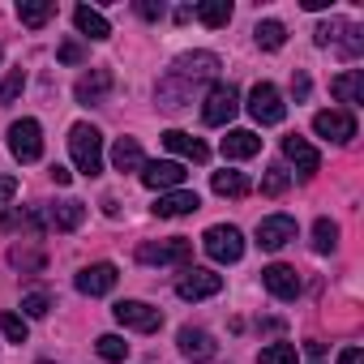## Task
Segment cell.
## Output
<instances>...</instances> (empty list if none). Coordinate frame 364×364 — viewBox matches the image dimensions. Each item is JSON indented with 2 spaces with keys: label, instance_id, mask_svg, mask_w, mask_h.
<instances>
[{
  "label": "cell",
  "instance_id": "1",
  "mask_svg": "<svg viewBox=\"0 0 364 364\" xmlns=\"http://www.w3.org/2000/svg\"><path fill=\"white\" fill-rule=\"evenodd\" d=\"M219 73V56L215 52H189V56H180L163 77H159V107L176 112V107H185L193 99V86L215 77Z\"/></svg>",
  "mask_w": 364,
  "mask_h": 364
},
{
  "label": "cell",
  "instance_id": "2",
  "mask_svg": "<svg viewBox=\"0 0 364 364\" xmlns=\"http://www.w3.org/2000/svg\"><path fill=\"white\" fill-rule=\"evenodd\" d=\"M69 154H73L77 171L99 176L103 171V133L95 124H73L69 129Z\"/></svg>",
  "mask_w": 364,
  "mask_h": 364
},
{
  "label": "cell",
  "instance_id": "3",
  "mask_svg": "<svg viewBox=\"0 0 364 364\" xmlns=\"http://www.w3.org/2000/svg\"><path fill=\"white\" fill-rule=\"evenodd\" d=\"M202 249L210 253V262L228 266V262H240V257H245V236H240V228H232V223H215V228H206Z\"/></svg>",
  "mask_w": 364,
  "mask_h": 364
},
{
  "label": "cell",
  "instance_id": "4",
  "mask_svg": "<svg viewBox=\"0 0 364 364\" xmlns=\"http://www.w3.org/2000/svg\"><path fill=\"white\" fill-rule=\"evenodd\" d=\"M193 257V245L185 240V236H176V240H146V245H137V262L141 266H185Z\"/></svg>",
  "mask_w": 364,
  "mask_h": 364
},
{
  "label": "cell",
  "instance_id": "5",
  "mask_svg": "<svg viewBox=\"0 0 364 364\" xmlns=\"http://www.w3.org/2000/svg\"><path fill=\"white\" fill-rule=\"evenodd\" d=\"M249 116H253L257 124H283L287 103H283V95H279L270 82H257V86L249 90Z\"/></svg>",
  "mask_w": 364,
  "mask_h": 364
},
{
  "label": "cell",
  "instance_id": "6",
  "mask_svg": "<svg viewBox=\"0 0 364 364\" xmlns=\"http://www.w3.org/2000/svg\"><path fill=\"white\" fill-rule=\"evenodd\" d=\"M9 150H14V159L18 163H35L39 154H43V129H39V120H14L9 124Z\"/></svg>",
  "mask_w": 364,
  "mask_h": 364
},
{
  "label": "cell",
  "instance_id": "7",
  "mask_svg": "<svg viewBox=\"0 0 364 364\" xmlns=\"http://www.w3.org/2000/svg\"><path fill=\"white\" fill-rule=\"evenodd\" d=\"M240 112V90L232 86V82H219L210 95H206V107H202V120L210 124V129H219V124H228L232 116Z\"/></svg>",
  "mask_w": 364,
  "mask_h": 364
},
{
  "label": "cell",
  "instance_id": "8",
  "mask_svg": "<svg viewBox=\"0 0 364 364\" xmlns=\"http://www.w3.org/2000/svg\"><path fill=\"white\" fill-rule=\"evenodd\" d=\"M112 313H116V321H120L124 330H137V334H154V330L163 326V313H159L154 304H146V300H120Z\"/></svg>",
  "mask_w": 364,
  "mask_h": 364
},
{
  "label": "cell",
  "instance_id": "9",
  "mask_svg": "<svg viewBox=\"0 0 364 364\" xmlns=\"http://www.w3.org/2000/svg\"><path fill=\"white\" fill-rule=\"evenodd\" d=\"M219 291H223V274L202 270V266L185 270V279L176 283V296H180V300H210V296H219Z\"/></svg>",
  "mask_w": 364,
  "mask_h": 364
},
{
  "label": "cell",
  "instance_id": "10",
  "mask_svg": "<svg viewBox=\"0 0 364 364\" xmlns=\"http://www.w3.org/2000/svg\"><path fill=\"white\" fill-rule=\"evenodd\" d=\"M185 163H171V159H154V163H141V185L146 189H180L185 185Z\"/></svg>",
  "mask_w": 364,
  "mask_h": 364
},
{
  "label": "cell",
  "instance_id": "11",
  "mask_svg": "<svg viewBox=\"0 0 364 364\" xmlns=\"http://www.w3.org/2000/svg\"><path fill=\"white\" fill-rule=\"evenodd\" d=\"M313 129H317V137L347 146V141L355 137V116H351V112H317V116H313Z\"/></svg>",
  "mask_w": 364,
  "mask_h": 364
},
{
  "label": "cell",
  "instance_id": "12",
  "mask_svg": "<svg viewBox=\"0 0 364 364\" xmlns=\"http://www.w3.org/2000/svg\"><path fill=\"white\" fill-rule=\"evenodd\" d=\"M287 240H296V219L291 215H270V219H262L257 223V245L262 249H283Z\"/></svg>",
  "mask_w": 364,
  "mask_h": 364
},
{
  "label": "cell",
  "instance_id": "13",
  "mask_svg": "<svg viewBox=\"0 0 364 364\" xmlns=\"http://www.w3.org/2000/svg\"><path fill=\"white\" fill-rule=\"evenodd\" d=\"M116 279H120V270H116L112 262H95V266H86V270L77 274V291H82V296H107V291L116 287Z\"/></svg>",
  "mask_w": 364,
  "mask_h": 364
},
{
  "label": "cell",
  "instance_id": "14",
  "mask_svg": "<svg viewBox=\"0 0 364 364\" xmlns=\"http://www.w3.org/2000/svg\"><path fill=\"white\" fill-rule=\"evenodd\" d=\"M112 86H116L112 69H90V73H86V77H82V82L73 86V99L90 107V103H103V99L112 95Z\"/></svg>",
  "mask_w": 364,
  "mask_h": 364
},
{
  "label": "cell",
  "instance_id": "15",
  "mask_svg": "<svg viewBox=\"0 0 364 364\" xmlns=\"http://www.w3.org/2000/svg\"><path fill=\"white\" fill-rule=\"evenodd\" d=\"M262 283H266V291L279 296V300H296V296H300V274H296L291 266H283V262L266 266V270H262Z\"/></svg>",
  "mask_w": 364,
  "mask_h": 364
},
{
  "label": "cell",
  "instance_id": "16",
  "mask_svg": "<svg viewBox=\"0 0 364 364\" xmlns=\"http://www.w3.org/2000/svg\"><path fill=\"white\" fill-rule=\"evenodd\" d=\"M198 206H202V198H198L193 189H171V193H159L154 215H159V219H180V215H193Z\"/></svg>",
  "mask_w": 364,
  "mask_h": 364
},
{
  "label": "cell",
  "instance_id": "17",
  "mask_svg": "<svg viewBox=\"0 0 364 364\" xmlns=\"http://www.w3.org/2000/svg\"><path fill=\"white\" fill-rule=\"evenodd\" d=\"M283 154H287V159L296 163V171H300L304 180L321 171V154H317V150H313V146H309V141H304L300 133H291V137H283Z\"/></svg>",
  "mask_w": 364,
  "mask_h": 364
},
{
  "label": "cell",
  "instance_id": "18",
  "mask_svg": "<svg viewBox=\"0 0 364 364\" xmlns=\"http://www.w3.org/2000/svg\"><path fill=\"white\" fill-rule=\"evenodd\" d=\"M163 146H167L171 154H180V159H189V163H206V159H210L206 141H198V137L185 133V129H167V133H163Z\"/></svg>",
  "mask_w": 364,
  "mask_h": 364
},
{
  "label": "cell",
  "instance_id": "19",
  "mask_svg": "<svg viewBox=\"0 0 364 364\" xmlns=\"http://www.w3.org/2000/svg\"><path fill=\"white\" fill-rule=\"evenodd\" d=\"M82 219H86V206L82 202H56V206L43 210V223L56 228V232H77Z\"/></svg>",
  "mask_w": 364,
  "mask_h": 364
},
{
  "label": "cell",
  "instance_id": "20",
  "mask_svg": "<svg viewBox=\"0 0 364 364\" xmlns=\"http://www.w3.org/2000/svg\"><path fill=\"white\" fill-rule=\"evenodd\" d=\"M330 95H334L338 103L360 107V103H364V69H347V73H338V77L330 82Z\"/></svg>",
  "mask_w": 364,
  "mask_h": 364
},
{
  "label": "cell",
  "instance_id": "21",
  "mask_svg": "<svg viewBox=\"0 0 364 364\" xmlns=\"http://www.w3.org/2000/svg\"><path fill=\"white\" fill-rule=\"evenodd\" d=\"M219 150H223V159H253V154L262 150V137H257L253 129H232Z\"/></svg>",
  "mask_w": 364,
  "mask_h": 364
},
{
  "label": "cell",
  "instance_id": "22",
  "mask_svg": "<svg viewBox=\"0 0 364 364\" xmlns=\"http://www.w3.org/2000/svg\"><path fill=\"white\" fill-rule=\"evenodd\" d=\"M176 343H180V351L193 355V360H210V355L219 351V347H215V338H210L206 330H193V326L180 330V334H176Z\"/></svg>",
  "mask_w": 364,
  "mask_h": 364
},
{
  "label": "cell",
  "instance_id": "23",
  "mask_svg": "<svg viewBox=\"0 0 364 364\" xmlns=\"http://www.w3.org/2000/svg\"><path fill=\"white\" fill-rule=\"evenodd\" d=\"M52 18H56V0H18V22H22V26L39 31V26H48Z\"/></svg>",
  "mask_w": 364,
  "mask_h": 364
},
{
  "label": "cell",
  "instance_id": "24",
  "mask_svg": "<svg viewBox=\"0 0 364 364\" xmlns=\"http://www.w3.org/2000/svg\"><path fill=\"white\" fill-rule=\"evenodd\" d=\"M73 22H77V31H82L86 39H95V43H103V39L112 35L107 18H103L99 9H90V5H77V9H73Z\"/></svg>",
  "mask_w": 364,
  "mask_h": 364
},
{
  "label": "cell",
  "instance_id": "25",
  "mask_svg": "<svg viewBox=\"0 0 364 364\" xmlns=\"http://www.w3.org/2000/svg\"><path fill=\"white\" fill-rule=\"evenodd\" d=\"M9 262L22 270V274H43L48 270V253L39 245H14L9 249Z\"/></svg>",
  "mask_w": 364,
  "mask_h": 364
},
{
  "label": "cell",
  "instance_id": "26",
  "mask_svg": "<svg viewBox=\"0 0 364 364\" xmlns=\"http://www.w3.org/2000/svg\"><path fill=\"white\" fill-rule=\"evenodd\" d=\"M210 189H215L219 198H245L253 185H249L245 171H215V176H210Z\"/></svg>",
  "mask_w": 364,
  "mask_h": 364
},
{
  "label": "cell",
  "instance_id": "27",
  "mask_svg": "<svg viewBox=\"0 0 364 364\" xmlns=\"http://www.w3.org/2000/svg\"><path fill=\"white\" fill-rule=\"evenodd\" d=\"M146 159H141V146H137V137H120L116 146H112V167L116 171H137Z\"/></svg>",
  "mask_w": 364,
  "mask_h": 364
},
{
  "label": "cell",
  "instance_id": "28",
  "mask_svg": "<svg viewBox=\"0 0 364 364\" xmlns=\"http://www.w3.org/2000/svg\"><path fill=\"white\" fill-rule=\"evenodd\" d=\"M193 18H202L210 31H219V26H228V22H232V0H206V5H198V9H193Z\"/></svg>",
  "mask_w": 364,
  "mask_h": 364
},
{
  "label": "cell",
  "instance_id": "29",
  "mask_svg": "<svg viewBox=\"0 0 364 364\" xmlns=\"http://www.w3.org/2000/svg\"><path fill=\"white\" fill-rule=\"evenodd\" d=\"M253 35H257V48H266V52H279V48L287 43V26L274 22V18H270V22H257Z\"/></svg>",
  "mask_w": 364,
  "mask_h": 364
},
{
  "label": "cell",
  "instance_id": "30",
  "mask_svg": "<svg viewBox=\"0 0 364 364\" xmlns=\"http://www.w3.org/2000/svg\"><path fill=\"white\" fill-rule=\"evenodd\" d=\"M313 249L317 253H334L338 249V223L334 219H317L313 223Z\"/></svg>",
  "mask_w": 364,
  "mask_h": 364
},
{
  "label": "cell",
  "instance_id": "31",
  "mask_svg": "<svg viewBox=\"0 0 364 364\" xmlns=\"http://www.w3.org/2000/svg\"><path fill=\"white\" fill-rule=\"evenodd\" d=\"M360 35H364V31H360L355 22H343V31H338V39H334V43H338V52H343L347 60H355V56L364 52V39H360Z\"/></svg>",
  "mask_w": 364,
  "mask_h": 364
},
{
  "label": "cell",
  "instance_id": "32",
  "mask_svg": "<svg viewBox=\"0 0 364 364\" xmlns=\"http://www.w3.org/2000/svg\"><path fill=\"white\" fill-rule=\"evenodd\" d=\"M257 364H296V343H270V347H262Z\"/></svg>",
  "mask_w": 364,
  "mask_h": 364
},
{
  "label": "cell",
  "instance_id": "33",
  "mask_svg": "<svg viewBox=\"0 0 364 364\" xmlns=\"http://www.w3.org/2000/svg\"><path fill=\"white\" fill-rule=\"evenodd\" d=\"M22 90H26V69L18 65V69H9V77H5V82H0V103H14Z\"/></svg>",
  "mask_w": 364,
  "mask_h": 364
},
{
  "label": "cell",
  "instance_id": "34",
  "mask_svg": "<svg viewBox=\"0 0 364 364\" xmlns=\"http://www.w3.org/2000/svg\"><path fill=\"white\" fill-rule=\"evenodd\" d=\"M0 330H5L9 343H26V334H31L26 317H18V313H0Z\"/></svg>",
  "mask_w": 364,
  "mask_h": 364
},
{
  "label": "cell",
  "instance_id": "35",
  "mask_svg": "<svg viewBox=\"0 0 364 364\" xmlns=\"http://www.w3.org/2000/svg\"><path fill=\"white\" fill-rule=\"evenodd\" d=\"M95 351H99L103 360H124V355H129V343H124L120 334H103V338L95 343Z\"/></svg>",
  "mask_w": 364,
  "mask_h": 364
},
{
  "label": "cell",
  "instance_id": "36",
  "mask_svg": "<svg viewBox=\"0 0 364 364\" xmlns=\"http://www.w3.org/2000/svg\"><path fill=\"white\" fill-rule=\"evenodd\" d=\"M22 313H26V317H48V313H52V296H48V291L22 296Z\"/></svg>",
  "mask_w": 364,
  "mask_h": 364
},
{
  "label": "cell",
  "instance_id": "37",
  "mask_svg": "<svg viewBox=\"0 0 364 364\" xmlns=\"http://www.w3.org/2000/svg\"><path fill=\"white\" fill-rule=\"evenodd\" d=\"M287 185H291V176H287L283 167H270V171H266V180H262V193H266V198H279Z\"/></svg>",
  "mask_w": 364,
  "mask_h": 364
},
{
  "label": "cell",
  "instance_id": "38",
  "mask_svg": "<svg viewBox=\"0 0 364 364\" xmlns=\"http://www.w3.org/2000/svg\"><path fill=\"white\" fill-rule=\"evenodd\" d=\"M56 60H60V65H82V60H86V48H82L77 39H65V43L56 48Z\"/></svg>",
  "mask_w": 364,
  "mask_h": 364
},
{
  "label": "cell",
  "instance_id": "39",
  "mask_svg": "<svg viewBox=\"0 0 364 364\" xmlns=\"http://www.w3.org/2000/svg\"><path fill=\"white\" fill-rule=\"evenodd\" d=\"M338 31H343V18H330V22H321V26L313 31V39H317V48H330V43L338 39Z\"/></svg>",
  "mask_w": 364,
  "mask_h": 364
},
{
  "label": "cell",
  "instance_id": "40",
  "mask_svg": "<svg viewBox=\"0 0 364 364\" xmlns=\"http://www.w3.org/2000/svg\"><path fill=\"white\" fill-rule=\"evenodd\" d=\"M137 14H141L146 22H159V18H163L167 9H163V5H154V0H141V5H137Z\"/></svg>",
  "mask_w": 364,
  "mask_h": 364
},
{
  "label": "cell",
  "instance_id": "41",
  "mask_svg": "<svg viewBox=\"0 0 364 364\" xmlns=\"http://www.w3.org/2000/svg\"><path fill=\"white\" fill-rule=\"evenodd\" d=\"M14 193H18V180L14 176H0V206L14 202Z\"/></svg>",
  "mask_w": 364,
  "mask_h": 364
},
{
  "label": "cell",
  "instance_id": "42",
  "mask_svg": "<svg viewBox=\"0 0 364 364\" xmlns=\"http://www.w3.org/2000/svg\"><path fill=\"white\" fill-rule=\"evenodd\" d=\"M309 90H313V86H309V73H296V77H291V95H296V99H309Z\"/></svg>",
  "mask_w": 364,
  "mask_h": 364
},
{
  "label": "cell",
  "instance_id": "43",
  "mask_svg": "<svg viewBox=\"0 0 364 364\" xmlns=\"http://www.w3.org/2000/svg\"><path fill=\"white\" fill-rule=\"evenodd\" d=\"M338 364H364V351H360V347H343Z\"/></svg>",
  "mask_w": 364,
  "mask_h": 364
},
{
  "label": "cell",
  "instance_id": "44",
  "mask_svg": "<svg viewBox=\"0 0 364 364\" xmlns=\"http://www.w3.org/2000/svg\"><path fill=\"white\" fill-rule=\"evenodd\" d=\"M52 180H56V185H69V180H73V171H69V167H60V163H56V167H52Z\"/></svg>",
  "mask_w": 364,
  "mask_h": 364
},
{
  "label": "cell",
  "instance_id": "45",
  "mask_svg": "<svg viewBox=\"0 0 364 364\" xmlns=\"http://www.w3.org/2000/svg\"><path fill=\"white\" fill-rule=\"evenodd\" d=\"M304 351H309V355H313V360H317V355H321V351H326V343H321V338H309V343H304Z\"/></svg>",
  "mask_w": 364,
  "mask_h": 364
}]
</instances>
